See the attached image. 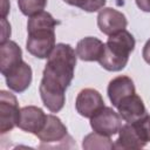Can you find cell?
I'll list each match as a JSON object with an SVG mask.
<instances>
[{
	"label": "cell",
	"instance_id": "5",
	"mask_svg": "<svg viewBox=\"0 0 150 150\" xmlns=\"http://www.w3.org/2000/svg\"><path fill=\"white\" fill-rule=\"evenodd\" d=\"M90 127L95 132L112 136L120 131L122 127V117L112 108L104 105L90 117Z\"/></svg>",
	"mask_w": 150,
	"mask_h": 150
},
{
	"label": "cell",
	"instance_id": "2",
	"mask_svg": "<svg viewBox=\"0 0 150 150\" xmlns=\"http://www.w3.org/2000/svg\"><path fill=\"white\" fill-rule=\"evenodd\" d=\"M76 57V52L70 45L57 43L47 59L41 80L67 89L74 77Z\"/></svg>",
	"mask_w": 150,
	"mask_h": 150
},
{
	"label": "cell",
	"instance_id": "19",
	"mask_svg": "<svg viewBox=\"0 0 150 150\" xmlns=\"http://www.w3.org/2000/svg\"><path fill=\"white\" fill-rule=\"evenodd\" d=\"M137 134L139 135V137L145 142H150V115H145L142 118L132 122Z\"/></svg>",
	"mask_w": 150,
	"mask_h": 150
},
{
	"label": "cell",
	"instance_id": "18",
	"mask_svg": "<svg viewBox=\"0 0 150 150\" xmlns=\"http://www.w3.org/2000/svg\"><path fill=\"white\" fill-rule=\"evenodd\" d=\"M46 5H47V0H18L19 9L23 15L29 18L38 13L43 12Z\"/></svg>",
	"mask_w": 150,
	"mask_h": 150
},
{
	"label": "cell",
	"instance_id": "6",
	"mask_svg": "<svg viewBox=\"0 0 150 150\" xmlns=\"http://www.w3.org/2000/svg\"><path fill=\"white\" fill-rule=\"evenodd\" d=\"M103 107H104L103 97L100 94V91H97L96 89L86 88L77 94L75 101V108L81 116L90 118Z\"/></svg>",
	"mask_w": 150,
	"mask_h": 150
},
{
	"label": "cell",
	"instance_id": "24",
	"mask_svg": "<svg viewBox=\"0 0 150 150\" xmlns=\"http://www.w3.org/2000/svg\"><path fill=\"white\" fill-rule=\"evenodd\" d=\"M63 1L70 6H76L80 8H82L84 6V4L87 2V0H63Z\"/></svg>",
	"mask_w": 150,
	"mask_h": 150
},
{
	"label": "cell",
	"instance_id": "22",
	"mask_svg": "<svg viewBox=\"0 0 150 150\" xmlns=\"http://www.w3.org/2000/svg\"><path fill=\"white\" fill-rule=\"evenodd\" d=\"M142 56L144 59V61L146 63L150 64V39L145 42L144 47H143V50H142Z\"/></svg>",
	"mask_w": 150,
	"mask_h": 150
},
{
	"label": "cell",
	"instance_id": "7",
	"mask_svg": "<svg viewBox=\"0 0 150 150\" xmlns=\"http://www.w3.org/2000/svg\"><path fill=\"white\" fill-rule=\"evenodd\" d=\"M128 25L125 15L111 7H103L97 15V26L105 35H112L125 29Z\"/></svg>",
	"mask_w": 150,
	"mask_h": 150
},
{
	"label": "cell",
	"instance_id": "11",
	"mask_svg": "<svg viewBox=\"0 0 150 150\" xmlns=\"http://www.w3.org/2000/svg\"><path fill=\"white\" fill-rule=\"evenodd\" d=\"M21 62L22 50L16 42L8 40L0 45V71L5 77Z\"/></svg>",
	"mask_w": 150,
	"mask_h": 150
},
{
	"label": "cell",
	"instance_id": "4",
	"mask_svg": "<svg viewBox=\"0 0 150 150\" xmlns=\"http://www.w3.org/2000/svg\"><path fill=\"white\" fill-rule=\"evenodd\" d=\"M20 108L14 94L1 90L0 91V131L6 134L14 127H18L20 117Z\"/></svg>",
	"mask_w": 150,
	"mask_h": 150
},
{
	"label": "cell",
	"instance_id": "12",
	"mask_svg": "<svg viewBox=\"0 0 150 150\" xmlns=\"http://www.w3.org/2000/svg\"><path fill=\"white\" fill-rule=\"evenodd\" d=\"M117 109L120 116L127 123H132L146 115L145 105L142 98L138 95H136V93L123 98L118 104Z\"/></svg>",
	"mask_w": 150,
	"mask_h": 150
},
{
	"label": "cell",
	"instance_id": "14",
	"mask_svg": "<svg viewBox=\"0 0 150 150\" xmlns=\"http://www.w3.org/2000/svg\"><path fill=\"white\" fill-rule=\"evenodd\" d=\"M33 71L28 63L22 61L5 79L7 87L15 93H23L32 83Z\"/></svg>",
	"mask_w": 150,
	"mask_h": 150
},
{
	"label": "cell",
	"instance_id": "8",
	"mask_svg": "<svg viewBox=\"0 0 150 150\" xmlns=\"http://www.w3.org/2000/svg\"><path fill=\"white\" fill-rule=\"evenodd\" d=\"M47 121V115L43 110L35 105H27L21 108L20 117L18 121V127L29 134L36 135L45 125Z\"/></svg>",
	"mask_w": 150,
	"mask_h": 150
},
{
	"label": "cell",
	"instance_id": "23",
	"mask_svg": "<svg viewBox=\"0 0 150 150\" xmlns=\"http://www.w3.org/2000/svg\"><path fill=\"white\" fill-rule=\"evenodd\" d=\"M137 7L143 12H150V0H135Z\"/></svg>",
	"mask_w": 150,
	"mask_h": 150
},
{
	"label": "cell",
	"instance_id": "9",
	"mask_svg": "<svg viewBox=\"0 0 150 150\" xmlns=\"http://www.w3.org/2000/svg\"><path fill=\"white\" fill-rule=\"evenodd\" d=\"M39 91L43 105L50 112H59L63 108L66 102V96H64L66 89L63 87L41 80Z\"/></svg>",
	"mask_w": 150,
	"mask_h": 150
},
{
	"label": "cell",
	"instance_id": "16",
	"mask_svg": "<svg viewBox=\"0 0 150 150\" xmlns=\"http://www.w3.org/2000/svg\"><path fill=\"white\" fill-rule=\"evenodd\" d=\"M145 142L139 137L132 123H127L121 127L118 131V138L115 142V149L130 150L141 149L145 146Z\"/></svg>",
	"mask_w": 150,
	"mask_h": 150
},
{
	"label": "cell",
	"instance_id": "20",
	"mask_svg": "<svg viewBox=\"0 0 150 150\" xmlns=\"http://www.w3.org/2000/svg\"><path fill=\"white\" fill-rule=\"evenodd\" d=\"M107 0H87V2L84 4V6L81 8L86 12H97V11H101L104 5H105Z\"/></svg>",
	"mask_w": 150,
	"mask_h": 150
},
{
	"label": "cell",
	"instance_id": "17",
	"mask_svg": "<svg viewBox=\"0 0 150 150\" xmlns=\"http://www.w3.org/2000/svg\"><path fill=\"white\" fill-rule=\"evenodd\" d=\"M82 148L86 150H91V149H115V143L110 139V136H105L98 132H91L88 134L82 142Z\"/></svg>",
	"mask_w": 150,
	"mask_h": 150
},
{
	"label": "cell",
	"instance_id": "3",
	"mask_svg": "<svg viewBox=\"0 0 150 150\" xmlns=\"http://www.w3.org/2000/svg\"><path fill=\"white\" fill-rule=\"evenodd\" d=\"M135 38L125 29L109 35L98 63L109 71L122 70L127 66L129 55L135 49Z\"/></svg>",
	"mask_w": 150,
	"mask_h": 150
},
{
	"label": "cell",
	"instance_id": "1",
	"mask_svg": "<svg viewBox=\"0 0 150 150\" xmlns=\"http://www.w3.org/2000/svg\"><path fill=\"white\" fill-rule=\"evenodd\" d=\"M59 23L50 13L45 11L30 16L27 22L26 48L28 53L39 59H48L56 46L55 27Z\"/></svg>",
	"mask_w": 150,
	"mask_h": 150
},
{
	"label": "cell",
	"instance_id": "15",
	"mask_svg": "<svg viewBox=\"0 0 150 150\" xmlns=\"http://www.w3.org/2000/svg\"><path fill=\"white\" fill-rule=\"evenodd\" d=\"M104 45L100 39L94 36H87L80 40L76 45V55L82 61H98L103 54Z\"/></svg>",
	"mask_w": 150,
	"mask_h": 150
},
{
	"label": "cell",
	"instance_id": "13",
	"mask_svg": "<svg viewBox=\"0 0 150 150\" xmlns=\"http://www.w3.org/2000/svg\"><path fill=\"white\" fill-rule=\"evenodd\" d=\"M107 93H108V97L110 102L112 103V105L117 108L123 98H125L129 95L135 94L134 81L129 76H125V75L116 76L109 82Z\"/></svg>",
	"mask_w": 150,
	"mask_h": 150
},
{
	"label": "cell",
	"instance_id": "21",
	"mask_svg": "<svg viewBox=\"0 0 150 150\" xmlns=\"http://www.w3.org/2000/svg\"><path fill=\"white\" fill-rule=\"evenodd\" d=\"M11 36V25L6 21V19H2V38H1V43L8 41L7 39Z\"/></svg>",
	"mask_w": 150,
	"mask_h": 150
},
{
	"label": "cell",
	"instance_id": "10",
	"mask_svg": "<svg viewBox=\"0 0 150 150\" xmlns=\"http://www.w3.org/2000/svg\"><path fill=\"white\" fill-rule=\"evenodd\" d=\"M42 143L46 144H55L57 142H63L66 137H68L67 134V127L62 123V121L55 116V115H47V121L43 125V128L35 135ZM43 145H40L41 148Z\"/></svg>",
	"mask_w": 150,
	"mask_h": 150
}]
</instances>
